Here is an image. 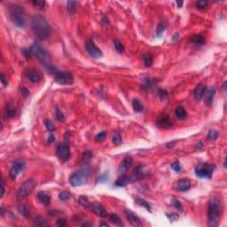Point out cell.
Listing matches in <instances>:
<instances>
[{
	"instance_id": "cell-1",
	"label": "cell",
	"mask_w": 227,
	"mask_h": 227,
	"mask_svg": "<svg viewBox=\"0 0 227 227\" xmlns=\"http://www.w3.org/2000/svg\"><path fill=\"white\" fill-rule=\"evenodd\" d=\"M31 28L33 33L39 40L48 38L51 34V26L48 21L41 15H34L31 19Z\"/></svg>"
},
{
	"instance_id": "cell-2",
	"label": "cell",
	"mask_w": 227,
	"mask_h": 227,
	"mask_svg": "<svg viewBox=\"0 0 227 227\" xmlns=\"http://www.w3.org/2000/svg\"><path fill=\"white\" fill-rule=\"evenodd\" d=\"M221 212H222V207L219 200L216 198H212L208 202V218L209 226L216 227L219 224Z\"/></svg>"
},
{
	"instance_id": "cell-3",
	"label": "cell",
	"mask_w": 227,
	"mask_h": 227,
	"mask_svg": "<svg viewBox=\"0 0 227 227\" xmlns=\"http://www.w3.org/2000/svg\"><path fill=\"white\" fill-rule=\"evenodd\" d=\"M9 16L13 23L20 28H22L25 26V19H24V9L22 6H20L15 4H11L8 8Z\"/></svg>"
},
{
	"instance_id": "cell-4",
	"label": "cell",
	"mask_w": 227,
	"mask_h": 227,
	"mask_svg": "<svg viewBox=\"0 0 227 227\" xmlns=\"http://www.w3.org/2000/svg\"><path fill=\"white\" fill-rule=\"evenodd\" d=\"M89 175H90V168L85 165L83 168L74 172L69 176V179H68L69 184L74 187L81 186L87 182Z\"/></svg>"
},
{
	"instance_id": "cell-5",
	"label": "cell",
	"mask_w": 227,
	"mask_h": 227,
	"mask_svg": "<svg viewBox=\"0 0 227 227\" xmlns=\"http://www.w3.org/2000/svg\"><path fill=\"white\" fill-rule=\"evenodd\" d=\"M215 168V165L209 163H201L197 165L194 172L195 175L200 178H211Z\"/></svg>"
},
{
	"instance_id": "cell-6",
	"label": "cell",
	"mask_w": 227,
	"mask_h": 227,
	"mask_svg": "<svg viewBox=\"0 0 227 227\" xmlns=\"http://www.w3.org/2000/svg\"><path fill=\"white\" fill-rule=\"evenodd\" d=\"M30 51L32 53V54L39 60L41 61L42 63L43 64H46L48 60H49V54L48 53L45 51L42 46H40V45L38 43H33L31 46H30Z\"/></svg>"
},
{
	"instance_id": "cell-7",
	"label": "cell",
	"mask_w": 227,
	"mask_h": 227,
	"mask_svg": "<svg viewBox=\"0 0 227 227\" xmlns=\"http://www.w3.org/2000/svg\"><path fill=\"white\" fill-rule=\"evenodd\" d=\"M36 186V182L33 179H28L25 182L22 183V185L20 186V188L17 191V197L19 199H23L27 197L34 189Z\"/></svg>"
},
{
	"instance_id": "cell-8",
	"label": "cell",
	"mask_w": 227,
	"mask_h": 227,
	"mask_svg": "<svg viewBox=\"0 0 227 227\" xmlns=\"http://www.w3.org/2000/svg\"><path fill=\"white\" fill-rule=\"evenodd\" d=\"M54 81L61 85H69L74 82V76L70 72L59 71L54 75Z\"/></svg>"
},
{
	"instance_id": "cell-9",
	"label": "cell",
	"mask_w": 227,
	"mask_h": 227,
	"mask_svg": "<svg viewBox=\"0 0 227 227\" xmlns=\"http://www.w3.org/2000/svg\"><path fill=\"white\" fill-rule=\"evenodd\" d=\"M25 165H26V163H25L24 160H22V159L15 160L13 162L11 169H10V177L12 179H15L17 177V176L24 170Z\"/></svg>"
},
{
	"instance_id": "cell-10",
	"label": "cell",
	"mask_w": 227,
	"mask_h": 227,
	"mask_svg": "<svg viewBox=\"0 0 227 227\" xmlns=\"http://www.w3.org/2000/svg\"><path fill=\"white\" fill-rule=\"evenodd\" d=\"M85 48H86L87 53L90 54V56L94 59H99V58L102 57V55H103L101 50L94 43V42L93 40H88L85 43Z\"/></svg>"
},
{
	"instance_id": "cell-11",
	"label": "cell",
	"mask_w": 227,
	"mask_h": 227,
	"mask_svg": "<svg viewBox=\"0 0 227 227\" xmlns=\"http://www.w3.org/2000/svg\"><path fill=\"white\" fill-rule=\"evenodd\" d=\"M57 156L58 158L62 162H67L70 158V150L68 145L66 144H60L57 147Z\"/></svg>"
},
{
	"instance_id": "cell-12",
	"label": "cell",
	"mask_w": 227,
	"mask_h": 227,
	"mask_svg": "<svg viewBox=\"0 0 227 227\" xmlns=\"http://www.w3.org/2000/svg\"><path fill=\"white\" fill-rule=\"evenodd\" d=\"M89 208L100 217H107V210L102 206V204H100L99 202H90Z\"/></svg>"
},
{
	"instance_id": "cell-13",
	"label": "cell",
	"mask_w": 227,
	"mask_h": 227,
	"mask_svg": "<svg viewBox=\"0 0 227 227\" xmlns=\"http://www.w3.org/2000/svg\"><path fill=\"white\" fill-rule=\"evenodd\" d=\"M125 212V216L129 221V223L132 225V226H135V227H139L142 225V223L139 219V217L135 215L132 211H130V209H125L124 210Z\"/></svg>"
},
{
	"instance_id": "cell-14",
	"label": "cell",
	"mask_w": 227,
	"mask_h": 227,
	"mask_svg": "<svg viewBox=\"0 0 227 227\" xmlns=\"http://www.w3.org/2000/svg\"><path fill=\"white\" fill-rule=\"evenodd\" d=\"M145 176V173L143 170V166L139 165L135 168L131 176H130V182H137V181L141 180Z\"/></svg>"
},
{
	"instance_id": "cell-15",
	"label": "cell",
	"mask_w": 227,
	"mask_h": 227,
	"mask_svg": "<svg viewBox=\"0 0 227 227\" xmlns=\"http://www.w3.org/2000/svg\"><path fill=\"white\" fill-rule=\"evenodd\" d=\"M157 126L160 129H169L173 126L172 120L168 116V115H162L158 120H157Z\"/></svg>"
},
{
	"instance_id": "cell-16",
	"label": "cell",
	"mask_w": 227,
	"mask_h": 227,
	"mask_svg": "<svg viewBox=\"0 0 227 227\" xmlns=\"http://www.w3.org/2000/svg\"><path fill=\"white\" fill-rule=\"evenodd\" d=\"M27 77L33 83H37L41 81V75L36 69H28L27 71Z\"/></svg>"
},
{
	"instance_id": "cell-17",
	"label": "cell",
	"mask_w": 227,
	"mask_h": 227,
	"mask_svg": "<svg viewBox=\"0 0 227 227\" xmlns=\"http://www.w3.org/2000/svg\"><path fill=\"white\" fill-rule=\"evenodd\" d=\"M191 187V182L188 179H181L176 185V189L178 192H186Z\"/></svg>"
},
{
	"instance_id": "cell-18",
	"label": "cell",
	"mask_w": 227,
	"mask_h": 227,
	"mask_svg": "<svg viewBox=\"0 0 227 227\" xmlns=\"http://www.w3.org/2000/svg\"><path fill=\"white\" fill-rule=\"evenodd\" d=\"M205 103L208 106H211L216 95V89L214 87H210L206 89V92H205Z\"/></svg>"
},
{
	"instance_id": "cell-19",
	"label": "cell",
	"mask_w": 227,
	"mask_h": 227,
	"mask_svg": "<svg viewBox=\"0 0 227 227\" xmlns=\"http://www.w3.org/2000/svg\"><path fill=\"white\" fill-rule=\"evenodd\" d=\"M132 164V157L131 156H126L123 161L122 162L121 165H120V168H119V172L121 174H124L128 169L131 166Z\"/></svg>"
},
{
	"instance_id": "cell-20",
	"label": "cell",
	"mask_w": 227,
	"mask_h": 227,
	"mask_svg": "<svg viewBox=\"0 0 227 227\" xmlns=\"http://www.w3.org/2000/svg\"><path fill=\"white\" fill-rule=\"evenodd\" d=\"M206 89H207V87L202 83H200L196 86V88L194 89V97L197 100L200 101L203 98L205 92H206Z\"/></svg>"
},
{
	"instance_id": "cell-21",
	"label": "cell",
	"mask_w": 227,
	"mask_h": 227,
	"mask_svg": "<svg viewBox=\"0 0 227 227\" xmlns=\"http://www.w3.org/2000/svg\"><path fill=\"white\" fill-rule=\"evenodd\" d=\"M37 199H38L39 201H40L43 206H45V207L49 206L50 203H51V197H50L46 193H44V192H43V191H41V192H39V193L37 194Z\"/></svg>"
},
{
	"instance_id": "cell-22",
	"label": "cell",
	"mask_w": 227,
	"mask_h": 227,
	"mask_svg": "<svg viewBox=\"0 0 227 227\" xmlns=\"http://www.w3.org/2000/svg\"><path fill=\"white\" fill-rule=\"evenodd\" d=\"M16 115V107L12 103H7L5 107V116L6 118H13Z\"/></svg>"
},
{
	"instance_id": "cell-23",
	"label": "cell",
	"mask_w": 227,
	"mask_h": 227,
	"mask_svg": "<svg viewBox=\"0 0 227 227\" xmlns=\"http://www.w3.org/2000/svg\"><path fill=\"white\" fill-rule=\"evenodd\" d=\"M129 182H130V177L123 175V176H120V177L115 181V186H117V187H124V186H126L128 185Z\"/></svg>"
},
{
	"instance_id": "cell-24",
	"label": "cell",
	"mask_w": 227,
	"mask_h": 227,
	"mask_svg": "<svg viewBox=\"0 0 227 227\" xmlns=\"http://www.w3.org/2000/svg\"><path fill=\"white\" fill-rule=\"evenodd\" d=\"M190 42L194 44H203L205 43V37L202 35H194L191 38H190Z\"/></svg>"
},
{
	"instance_id": "cell-25",
	"label": "cell",
	"mask_w": 227,
	"mask_h": 227,
	"mask_svg": "<svg viewBox=\"0 0 227 227\" xmlns=\"http://www.w3.org/2000/svg\"><path fill=\"white\" fill-rule=\"evenodd\" d=\"M135 202L137 203L139 206L145 208H146L147 210H148L149 212H152V208H151L150 204H149L147 201H146L144 199H141V198H136V199H135Z\"/></svg>"
},
{
	"instance_id": "cell-26",
	"label": "cell",
	"mask_w": 227,
	"mask_h": 227,
	"mask_svg": "<svg viewBox=\"0 0 227 227\" xmlns=\"http://www.w3.org/2000/svg\"><path fill=\"white\" fill-rule=\"evenodd\" d=\"M132 106H133V109L135 112L137 113H142L144 111V107L141 104V102L138 100V99H134L132 101Z\"/></svg>"
},
{
	"instance_id": "cell-27",
	"label": "cell",
	"mask_w": 227,
	"mask_h": 227,
	"mask_svg": "<svg viewBox=\"0 0 227 227\" xmlns=\"http://www.w3.org/2000/svg\"><path fill=\"white\" fill-rule=\"evenodd\" d=\"M76 5H77V2L74 1V0H69V1H68V3H67V9H68V12L70 14H75V12H76Z\"/></svg>"
},
{
	"instance_id": "cell-28",
	"label": "cell",
	"mask_w": 227,
	"mask_h": 227,
	"mask_svg": "<svg viewBox=\"0 0 227 227\" xmlns=\"http://www.w3.org/2000/svg\"><path fill=\"white\" fill-rule=\"evenodd\" d=\"M34 223L37 226H49V223H47V221L42 216H36L35 220H34Z\"/></svg>"
},
{
	"instance_id": "cell-29",
	"label": "cell",
	"mask_w": 227,
	"mask_h": 227,
	"mask_svg": "<svg viewBox=\"0 0 227 227\" xmlns=\"http://www.w3.org/2000/svg\"><path fill=\"white\" fill-rule=\"evenodd\" d=\"M175 114H176V117L179 118V119H184V118H186V115H187L186 110L184 107H176V110H175Z\"/></svg>"
},
{
	"instance_id": "cell-30",
	"label": "cell",
	"mask_w": 227,
	"mask_h": 227,
	"mask_svg": "<svg viewBox=\"0 0 227 227\" xmlns=\"http://www.w3.org/2000/svg\"><path fill=\"white\" fill-rule=\"evenodd\" d=\"M55 118L60 122H66V117L64 114L61 112V110L59 107L55 108Z\"/></svg>"
},
{
	"instance_id": "cell-31",
	"label": "cell",
	"mask_w": 227,
	"mask_h": 227,
	"mask_svg": "<svg viewBox=\"0 0 227 227\" xmlns=\"http://www.w3.org/2000/svg\"><path fill=\"white\" fill-rule=\"evenodd\" d=\"M109 218H110L111 222H112V223H115V224L122 225V226L124 225V224H123V223L121 221L120 217H119L115 213H111V214L109 215Z\"/></svg>"
},
{
	"instance_id": "cell-32",
	"label": "cell",
	"mask_w": 227,
	"mask_h": 227,
	"mask_svg": "<svg viewBox=\"0 0 227 227\" xmlns=\"http://www.w3.org/2000/svg\"><path fill=\"white\" fill-rule=\"evenodd\" d=\"M92 157H93V153L90 152V150H86V151L83 152V158H82L83 162L84 164H87V163L90 161Z\"/></svg>"
},
{
	"instance_id": "cell-33",
	"label": "cell",
	"mask_w": 227,
	"mask_h": 227,
	"mask_svg": "<svg viewBox=\"0 0 227 227\" xmlns=\"http://www.w3.org/2000/svg\"><path fill=\"white\" fill-rule=\"evenodd\" d=\"M18 210H19V212H20L21 215H23V216H26V217H28V216H29V209H28V208L26 205H24V204L19 205V206H18Z\"/></svg>"
},
{
	"instance_id": "cell-34",
	"label": "cell",
	"mask_w": 227,
	"mask_h": 227,
	"mask_svg": "<svg viewBox=\"0 0 227 227\" xmlns=\"http://www.w3.org/2000/svg\"><path fill=\"white\" fill-rule=\"evenodd\" d=\"M153 86H154V83H153V81H152L150 78L146 77V78L144 79V83H143V84H142L143 89L147 90H150Z\"/></svg>"
},
{
	"instance_id": "cell-35",
	"label": "cell",
	"mask_w": 227,
	"mask_h": 227,
	"mask_svg": "<svg viewBox=\"0 0 227 227\" xmlns=\"http://www.w3.org/2000/svg\"><path fill=\"white\" fill-rule=\"evenodd\" d=\"M59 198L61 201H68L71 198V194L67 191H62L60 193Z\"/></svg>"
},
{
	"instance_id": "cell-36",
	"label": "cell",
	"mask_w": 227,
	"mask_h": 227,
	"mask_svg": "<svg viewBox=\"0 0 227 227\" xmlns=\"http://www.w3.org/2000/svg\"><path fill=\"white\" fill-rule=\"evenodd\" d=\"M143 60H144L146 67H151L153 64V57L149 53H147L143 56Z\"/></svg>"
},
{
	"instance_id": "cell-37",
	"label": "cell",
	"mask_w": 227,
	"mask_h": 227,
	"mask_svg": "<svg viewBox=\"0 0 227 227\" xmlns=\"http://www.w3.org/2000/svg\"><path fill=\"white\" fill-rule=\"evenodd\" d=\"M219 136V132L216 130H210L207 135V138L210 140H215L218 138Z\"/></svg>"
},
{
	"instance_id": "cell-38",
	"label": "cell",
	"mask_w": 227,
	"mask_h": 227,
	"mask_svg": "<svg viewBox=\"0 0 227 227\" xmlns=\"http://www.w3.org/2000/svg\"><path fill=\"white\" fill-rule=\"evenodd\" d=\"M114 45H115V48L116 52H118L119 53H122V52L124 51L123 44H122L118 39L114 40Z\"/></svg>"
},
{
	"instance_id": "cell-39",
	"label": "cell",
	"mask_w": 227,
	"mask_h": 227,
	"mask_svg": "<svg viewBox=\"0 0 227 227\" xmlns=\"http://www.w3.org/2000/svg\"><path fill=\"white\" fill-rule=\"evenodd\" d=\"M112 142H113L114 145H120L122 143V137H121V135L118 132H116V131L114 132Z\"/></svg>"
},
{
	"instance_id": "cell-40",
	"label": "cell",
	"mask_w": 227,
	"mask_h": 227,
	"mask_svg": "<svg viewBox=\"0 0 227 227\" xmlns=\"http://www.w3.org/2000/svg\"><path fill=\"white\" fill-rule=\"evenodd\" d=\"M171 203H172V205H173L177 210H179V211H183V210H184L182 203H181L178 200H176V199H172Z\"/></svg>"
},
{
	"instance_id": "cell-41",
	"label": "cell",
	"mask_w": 227,
	"mask_h": 227,
	"mask_svg": "<svg viewBox=\"0 0 227 227\" xmlns=\"http://www.w3.org/2000/svg\"><path fill=\"white\" fill-rule=\"evenodd\" d=\"M208 1H205V0H201V1H196L195 2V5L196 6L201 9V10H205L208 6Z\"/></svg>"
},
{
	"instance_id": "cell-42",
	"label": "cell",
	"mask_w": 227,
	"mask_h": 227,
	"mask_svg": "<svg viewBox=\"0 0 227 227\" xmlns=\"http://www.w3.org/2000/svg\"><path fill=\"white\" fill-rule=\"evenodd\" d=\"M79 203H80L83 207H84V208H90V202L87 200V198H85V197H83V196H81V197H80V199H79Z\"/></svg>"
},
{
	"instance_id": "cell-43",
	"label": "cell",
	"mask_w": 227,
	"mask_h": 227,
	"mask_svg": "<svg viewBox=\"0 0 227 227\" xmlns=\"http://www.w3.org/2000/svg\"><path fill=\"white\" fill-rule=\"evenodd\" d=\"M44 124H45V127L47 128V130H48L50 132L55 130V126H54V124L53 123L52 121H50V120H44Z\"/></svg>"
},
{
	"instance_id": "cell-44",
	"label": "cell",
	"mask_w": 227,
	"mask_h": 227,
	"mask_svg": "<svg viewBox=\"0 0 227 227\" xmlns=\"http://www.w3.org/2000/svg\"><path fill=\"white\" fill-rule=\"evenodd\" d=\"M107 131H101L100 133H99L98 135H96V137H95V140L96 141H98V142H101V141H103L105 139H106V137H107Z\"/></svg>"
},
{
	"instance_id": "cell-45",
	"label": "cell",
	"mask_w": 227,
	"mask_h": 227,
	"mask_svg": "<svg viewBox=\"0 0 227 227\" xmlns=\"http://www.w3.org/2000/svg\"><path fill=\"white\" fill-rule=\"evenodd\" d=\"M32 4H33L36 7H37L38 9H40V10L43 9V7H44V6H45V2H44V1H42V0H35V1L32 2Z\"/></svg>"
},
{
	"instance_id": "cell-46",
	"label": "cell",
	"mask_w": 227,
	"mask_h": 227,
	"mask_svg": "<svg viewBox=\"0 0 227 227\" xmlns=\"http://www.w3.org/2000/svg\"><path fill=\"white\" fill-rule=\"evenodd\" d=\"M171 168L172 169L176 172V173H180L181 170H182V167H181L180 163L178 162H175L174 163L171 164Z\"/></svg>"
},
{
	"instance_id": "cell-47",
	"label": "cell",
	"mask_w": 227,
	"mask_h": 227,
	"mask_svg": "<svg viewBox=\"0 0 227 227\" xmlns=\"http://www.w3.org/2000/svg\"><path fill=\"white\" fill-rule=\"evenodd\" d=\"M166 216H167L169 220H171V221H176V220H178V218H179L178 214L174 213V212H171V213H166Z\"/></svg>"
},
{
	"instance_id": "cell-48",
	"label": "cell",
	"mask_w": 227,
	"mask_h": 227,
	"mask_svg": "<svg viewBox=\"0 0 227 227\" xmlns=\"http://www.w3.org/2000/svg\"><path fill=\"white\" fill-rule=\"evenodd\" d=\"M157 92H158V94H159V96H160V98L162 100H166L168 98V92H167V90H165L163 89H159Z\"/></svg>"
},
{
	"instance_id": "cell-49",
	"label": "cell",
	"mask_w": 227,
	"mask_h": 227,
	"mask_svg": "<svg viewBox=\"0 0 227 227\" xmlns=\"http://www.w3.org/2000/svg\"><path fill=\"white\" fill-rule=\"evenodd\" d=\"M22 53L24 55V57L27 59V60H31V57H32V53L30 51V49H27V48H24L22 50Z\"/></svg>"
},
{
	"instance_id": "cell-50",
	"label": "cell",
	"mask_w": 227,
	"mask_h": 227,
	"mask_svg": "<svg viewBox=\"0 0 227 227\" xmlns=\"http://www.w3.org/2000/svg\"><path fill=\"white\" fill-rule=\"evenodd\" d=\"M164 29H165V25L162 24V23L159 24L157 28H156V35H157V36H161V35L164 31Z\"/></svg>"
},
{
	"instance_id": "cell-51",
	"label": "cell",
	"mask_w": 227,
	"mask_h": 227,
	"mask_svg": "<svg viewBox=\"0 0 227 227\" xmlns=\"http://www.w3.org/2000/svg\"><path fill=\"white\" fill-rule=\"evenodd\" d=\"M67 221L66 219H63V218H60L59 219L57 222H56V225L57 226H60V227H64V226H67Z\"/></svg>"
},
{
	"instance_id": "cell-52",
	"label": "cell",
	"mask_w": 227,
	"mask_h": 227,
	"mask_svg": "<svg viewBox=\"0 0 227 227\" xmlns=\"http://www.w3.org/2000/svg\"><path fill=\"white\" fill-rule=\"evenodd\" d=\"M0 81H1L2 84H3L5 87H6V86L8 85V81L6 80V76H5V75H4L3 73L0 75Z\"/></svg>"
},
{
	"instance_id": "cell-53",
	"label": "cell",
	"mask_w": 227,
	"mask_h": 227,
	"mask_svg": "<svg viewBox=\"0 0 227 227\" xmlns=\"http://www.w3.org/2000/svg\"><path fill=\"white\" fill-rule=\"evenodd\" d=\"M21 93L23 95V97H25V98L28 97V95H29V90L27 88H25V87H22L21 89Z\"/></svg>"
},
{
	"instance_id": "cell-54",
	"label": "cell",
	"mask_w": 227,
	"mask_h": 227,
	"mask_svg": "<svg viewBox=\"0 0 227 227\" xmlns=\"http://www.w3.org/2000/svg\"><path fill=\"white\" fill-rule=\"evenodd\" d=\"M5 192H6V189H5V181H4V179H2V181H1V194H0V197H1V198L4 196Z\"/></svg>"
},
{
	"instance_id": "cell-55",
	"label": "cell",
	"mask_w": 227,
	"mask_h": 227,
	"mask_svg": "<svg viewBox=\"0 0 227 227\" xmlns=\"http://www.w3.org/2000/svg\"><path fill=\"white\" fill-rule=\"evenodd\" d=\"M54 136L53 134H50V137L48 138V144H52L53 142H54Z\"/></svg>"
},
{
	"instance_id": "cell-56",
	"label": "cell",
	"mask_w": 227,
	"mask_h": 227,
	"mask_svg": "<svg viewBox=\"0 0 227 227\" xmlns=\"http://www.w3.org/2000/svg\"><path fill=\"white\" fill-rule=\"evenodd\" d=\"M102 21H103V23H104V24H107V25H108V24L110 23V21H109L108 18H107V17H106V16H104V17H103Z\"/></svg>"
},
{
	"instance_id": "cell-57",
	"label": "cell",
	"mask_w": 227,
	"mask_h": 227,
	"mask_svg": "<svg viewBox=\"0 0 227 227\" xmlns=\"http://www.w3.org/2000/svg\"><path fill=\"white\" fill-rule=\"evenodd\" d=\"M183 4H184L183 1H176V6H177L179 8H181V7L183 6Z\"/></svg>"
},
{
	"instance_id": "cell-58",
	"label": "cell",
	"mask_w": 227,
	"mask_h": 227,
	"mask_svg": "<svg viewBox=\"0 0 227 227\" xmlns=\"http://www.w3.org/2000/svg\"><path fill=\"white\" fill-rule=\"evenodd\" d=\"M92 225H93V223H88V222H85V223H83L82 224V226H92Z\"/></svg>"
},
{
	"instance_id": "cell-59",
	"label": "cell",
	"mask_w": 227,
	"mask_h": 227,
	"mask_svg": "<svg viewBox=\"0 0 227 227\" xmlns=\"http://www.w3.org/2000/svg\"><path fill=\"white\" fill-rule=\"evenodd\" d=\"M174 144H175V142H172L171 144H170V143H169V144H167V147H170V148H171V147H172L174 146Z\"/></svg>"
},
{
	"instance_id": "cell-60",
	"label": "cell",
	"mask_w": 227,
	"mask_h": 227,
	"mask_svg": "<svg viewBox=\"0 0 227 227\" xmlns=\"http://www.w3.org/2000/svg\"><path fill=\"white\" fill-rule=\"evenodd\" d=\"M226 83H227V82L225 81V82L223 83V90H224V92L226 90Z\"/></svg>"
},
{
	"instance_id": "cell-61",
	"label": "cell",
	"mask_w": 227,
	"mask_h": 227,
	"mask_svg": "<svg viewBox=\"0 0 227 227\" xmlns=\"http://www.w3.org/2000/svg\"><path fill=\"white\" fill-rule=\"evenodd\" d=\"M174 36H175L173 37V40H174V41L176 40V37H177V38H179V35H178V34H175Z\"/></svg>"
},
{
	"instance_id": "cell-62",
	"label": "cell",
	"mask_w": 227,
	"mask_h": 227,
	"mask_svg": "<svg viewBox=\"0 0 227 227\" xmlns=\"http://www.w3.org/2000/svg\"><path fill=\"white\" fill-rule=\"evenodd\" d=\"M100 225H105V226H108V223H101Z\"/></svg>"
}]
</instances>
